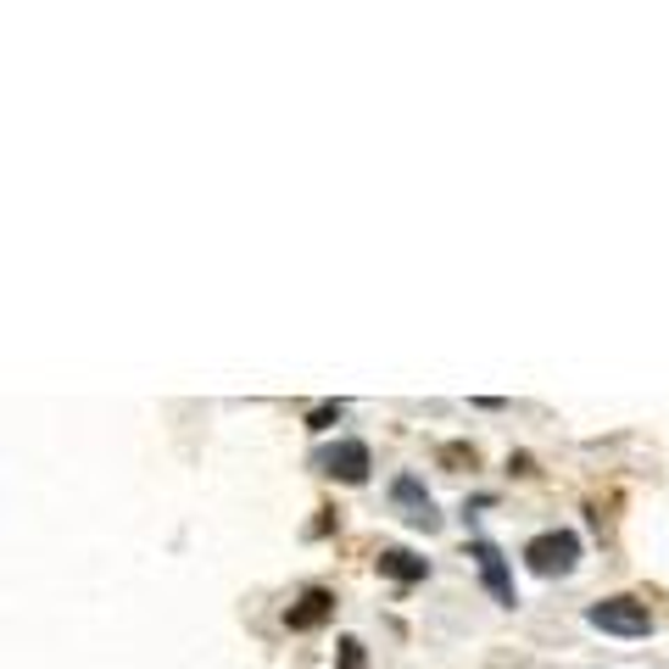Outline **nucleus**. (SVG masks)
<instances>
[{
  "label": "nucleus",
  "mask_w": 669,
  "mask_h": 669,
  "mask_svg": "<svg viewBox=\"0 0 669 669\" xmlns=\"http://www.w3.org/2000/svg\"><path fill=\"white\" fill-rule=\"evenodd\" d=\"M585 619H592L597 630H608V636H647L652 630V614L636 597H603V603L585 608Z\"/></svg>",
  "instance_id": "f257e3e1"
},
{
  "label": "nucleus",
  "mask_w": 669,
  "mask_h": 669,
  "mask_svg": "<svg viewBox=\"0 0 669 669\" xmlns=\"http://www.w3.org/2000/svg\"><path fill=\"white\" fill-rule=\"evenodd\" d=\"M574 558H580V536H574V530H547V536H536V541L525 547V563H530L536 574H569Z\"/></svg>",
  "instance_id": "f03ea898"
},
{
  "label": "nucleus",
  "mask_w": 669,
  "mask_h": 669,
  "mask_svg": "<svg viewBox=\"0 0 669 669\" xmlns=\"http://www.w3.org/2000/svg\"><path fill=\"white\" fill-rule=\"evenodd\" d=\"M391 502L402 508V519H407V525H418V530H436V525H441L436 502H430V491H425V485H418V474H402V480L391 485Z\"/></svg>",
  "instance_id": "7ed1b4c3"
},
{
  "label": "nucleus",
  "mask_w": 669,
  "mask_h": 669,
  "mask_svg": "<svg viewBox=\"0 0 669 669\" xmlns=\"http://www.w3.org/2000/svg\"><path fill=\"white\" fill-rule=\"evenodd\" d=\"M318 463H323V474L347 480V485H363V480H369V469H374V458H369V447H363V441H341V447H329Z\"/></svg>",
  "instance_id": "20e7f679"
},
{
  "label": "nucleus",
  "mask_w": 669,
  "mask_h": 669,
  "mask_svg": "<svg viewBox=\"0 0 669 669\" xmlns=\"http://www.w3.org/2000/svg\"><path fill=\"white\" fill-rule=\"evenodd\" d=\"M474 563H480V574H485V585H491V597H496L502 608H514V580H508V563H502V552H496L491 541H474Z\"/></svg>",
  "instance_id": "39448f33"
},
{
  "label": "nucleus",
  "mask_w": 669,
  "mask_h": 669,
  "mask_svg": "<svg viewBox=\"0 0 669 669\" xmlns=\"http://www.w3.org/2000/svg\"><path fill=\"white\" fill-rule=\"evenodd\" d=\"M329 614H334V592L312 585V592H301V603H296V608H285V625H290V630H318Z\"/></svg>",
  "instance_id": "423d86ee"
},
{
  "label": "nucleus",
  "mask_w": 669,
  "mask_h": 669,
  "mask_svg": "<svg viewBox=\"0 0 669 669\" xmlns=\"http://www.w3.org/2000/svg\"><path fill=\"white\" fill-rule=\"evenodd\" d=\"M380 574H391L396 585H413V580L430 574V563L413 558V552H402V547H385V552H380Z\"/></svg>",
  "instance_id": "0eeeda50"
},
{
  "label": "nucleus",
  "mask_w": 669,
  "mask_h": 669,
  "mask_svg": "<svg viewBox=\"0 0 669 669\" xmlns=\"http://www.w3.org/2000/svg\"><path fill=\"white\" fill-rule=\"evenodd\" d=\"M334 658H341V669H369V658H363V641H358V636H341V641H334Z\"/></svg>",
  "instance_id": "6e6552de"
},
{
  "label": "nucleus",
  "mask_w": 669,
  "mask_h": 669,
  "mask_svg": "<svg viewBox=\"0 0 669 669\" xmlns=\"http://www.w3.org/2000/svg\"><path fill=\"white\" fill-rule=\"evenodd\" d=\"M347 413V402H323V407H312V418H307V430H329L334 418Z\"/></svg>",
  "instance_id": "1a4fd4ad"
},
{
  "label": "nucleus",
  "mask_w": 669,
  "mask_h": 669,
  "mask_svg": "<svg viewBox=\"0 0 669 669\" xmlns=\"http://www.w3.org/2000/svg\"><path fill=\"white\" fill-rule=\"evenodd\" d=\"M441 463H469L474 469V447H441Z\"/></svg>",
  "instance_id": "9d476101"
}]
</instances>
